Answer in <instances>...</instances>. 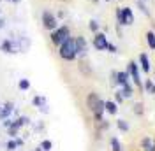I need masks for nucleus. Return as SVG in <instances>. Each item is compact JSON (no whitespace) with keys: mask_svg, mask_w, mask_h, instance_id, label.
Returning <instances> with one entry per match:
<instances>
[{"mask_svg":"<svg viewBox=\"0 0 155 151\" xmlns=\"http://www.w3.org/2000/svg\"><path fill=\"white\" fill-rule=\"evenodd\" d=\"M111 149L113 151H122V146H120V141L116 137H111Z\"/></svg>","mask_w":155,"mask_h":151,"instance_id":"obj_27","label":"nucleus"},{"mask_svg":"<svg viewBox=\"0 0 155 151\" xmlns=\"http://www.w3.org/2000/svg\"><path fill=\"white\" fill-rule=\"evenodd\" d=\"M4 27H5V19H4L2 16H0V30L4 28Z\"/></svg>","mask_w":155,"mask_h":151,"instance_id":"obj_34","label":"nucleus"},{"mask_svg":"<svg viewBox=\"0 0 155 151\" xmlns=\"http://www.w3.org/2000/svg\"><path fill=\"white\" fill-rule=\"evenodd\" d=\"M134 113L136 114H143V104H136L134 105Z\"/></svg>","mask_w":155,"mask_h":151,"instance_id":"obj_31","label":"nucleus"},{"mask_svg":"<svg viewBox=\"0 0 155 151\" xmlns=\"http://www.w3.org/2000/svg\"><path fill=\"white\" fill-rule=\"evenodd\" d=\"M88 28L92 30L94 34H97V32H99V21H97V19H90V23H88Z\"/></svg>","mask_w":155,"mask_h":151,"instance_id":"obj_28","label":"nucleus"},{"mask_svg":"<svg viewBox=\"0 0 155 151\" xmlns=\"http://www.w3.org/2000/svg\"><path fill=\"white\" fill-rule=\"evenodd\" d=\"M136 4H137V7H139V11L145 14L146 18H152V14H150V11H148V7H146L145 0H136Z\"/></svg>","mask_w":155,"mask_h":151,"instance_id":"obj_17","label":"nucleus"},{"mask_svg":"<svg viewBox=\"0 0 155 151\" xmlns=\"http://www.w3.org/2000/svg\"><path fill=\"white\" fill-rule=\"evenodd\" d=\"M0 49L7 55H16V53H21V47H19V42L16 39H4L2 44H0Z\"/></svg>","mask_w":155,"mask_h":151,"instance_id":"obj_5","label":"nucleus"},{"mask_svg":"<svg viewBox=\"0 0 155 151\" xmlns=\"http://www.w3.org/2000/svg\"><path fill=\"white\" fill-rule=\"evenodd\" d=\"M115 14H116V21L120 27H124V16H122V7H116L115 9Z\"/></svg>","mask_w":155,"mask_h":151,"instance_id":"obj_26","label":"nucleus"},{"mask_svg":"<svg viewBox=\"0 0 155 151\" xmlns=\"http://www.w3.org/2000/svg\"><path fill=\"white\" fill-rule=\"evenodd\" d=\"M87 105L88 109L92 111V114H94V118H95L97 123H101L102 120H104V111H106V102L99 97V95L95 93V92H92V93H88L87 97Z\"/></svg>","mask_w":155,"mask_h":151,"instance_id":"obj_1","label":"nucleus"},{"mask_svg":"<svg viewBox=\"0 0 155 151\" xmlns=\"http://www.w3.org/2000/svg\"><path fill=\"white\" fill-rule=\"evenodd\" d=\"M115 100H116V104L124 102V95H122V92H116V93H115Z\"/></svg>","mask_w":155,"mask_h":151,"instance_id":"obj_30","label":"nucleus"},{"mask_svg":"<svg viewBox=\"0 0 155 151\" xmlns=\"http://www.w3.org/2000/svg\"><path fill=\"white\" fill-rule=\"evenodd\" d=\"M107 37L106 34H102V32H97V34H94V47H95L97 51H104V49H107Z\"/></svg>","mask_w":155,"mask_h":151,"instance_id":"obj_7","label":"nucleus"},{"mask_svg":"<svg viewBox=\"0 0 155 151\" xmlns=\"http://www.w3.org/2000/svg\"><path fill=\"white\" fill-rule=\"evenodd\" d=\"M76 39V49H78V56H85L87 55V51H88V42H87V39L83 37V35H78Z\"/></svg>","mask_w":155,"mask_h":151,"instance_id":"obj_9","label":"nucleus"},{"mask_svg":"<svg viewBox=\"0 0 155 151\" xmlns=\"http://www.w3.org/2000/svg\"><path fill=\"white\" fill-rule=\"evenodd\" d=\"M104 2H111V0H104Z\"/></svg>","mask_w":155,"mask_h":151,"instance_id":"obj_38","label":"nucleus"},{"mask_svg":"<svg viewBox=\"0 0 155 151\" xmlns=\"http://www.w3.org/2000/svg\"><path fill=\"white\" fill-rule=\"evenodd\" d=\"M145 90L148 92V93H152V95L155 93V85H153V81H152V79H146V81H145Z\"/></svg>","mask_w":155,"mask_h":151,"instance_id":"obj_21","label":"nucleus"},{"mask_svg":"<svg viewBox=\"0 0 155 151\" xmlns=\"http://www.w3.org/2000/svg\"><path fill=\"white\" fill-rule=\"evenodd\" d=\"M116 111H118V104H116V102H111V100H107L106 102V113L116 114Z\"/></svg>","mask_w":155,"mask_h":151,"instance_id":"obj_19","label":"nucleus"},{"mask_svg":"<svg viewBox=\"0 0 155 151\" xmlns=\"http://www.w3.org/2000/svg\"><path fill=\"white\" fill-rule=\"evenodd\" d=\"M18 42H19V47H21V53H25L30 47V39L28 37H19Z\"/></svg>","mask_w":155,"mask_h":151,"instance_id":"obj_18","label":"nucleus"},{"mask_svg":"<svg viewBox=\"0 0 155 151\" xmlns=\"http://www.w3.org/2000/svg\"><path fill=\"white\" fill-rule=\"evenodd\" d=\"M16 148H19L18 142H16V139H11V141L7 142V149H9V151H14Z\"/></svg>","mask_w":155,"mask_h":151,"instance_id":"obj_29","label":"nucleus"},{"mask_svg":"<svg viewBox=\"0 0 155 151\" xmlns=\"http://www.w3.org/2000/svg\"><path fill=\"white\" fill-rule=\"evenodd\" d=\"M146 42H148V47L150 49H155V32L153 30H148L146 32Z\"/></svg>","mask_w":155,"mask_h":151,"instance_id":"obj_16","label":"nucleus"},{"mask_svg":"<svg viewBox=\"0 0 155 151\" xmlns=\"http://www.w3.org/2000/svg\"><path fill=\"white\" fill-rule=\"evenodd\" d=\"M107 51L109 53H116V46L115 44H107Z\"/></svg>","mask_w":155,"mask_h":151,"instance_id":"obj_33","label":"nucleus"},{"mask_svg":"<svg viewBox=\"0 0 155 151\" xmlns=\"http://www.w3.org/2000/svg\"><path fill=\"white\" fill-rule=\"evenodd\" d=\"M64 16H65V12H64V11H60V12L57 14V18H64Z\"/></svg>","mask_w":155,"mask_h":151,"instance_id":"obj_35","label":"nucleus"},{"mask_svg":"<svg viewBox=\"0 0 155 151\" xmlns=\"http://www.w3.org/2000/svg\"><path fill=\"white\" fill-rule=\"evenodd\" d=\"M58 55L60 58L67 60V62H72L78 58V49H76V39L69 37L67 40H64L60 46H58Z\"/></svg>","mask_w":155,"mask_h":151,"instance_id":"obj_2","label":"nucleus"},{"mask_svg":"<svg viewBox=\"0 0 155 151\" xmlns=\"http://www.w3.org/2000/svg\"><path fill=\"white\" fill-rule=\"evenodd\" d=\"M12 111H14V104L12 102H5L4 105H0V121L2 120H7Z\"/></svg>","mask_w":155,"mask_h":151,"instance_id":"obj_11","label":"nucleus"},{"mask_svg":"<svg viewBox=\"0 0 155 151\" xmlns=\"http://www.w3.org/2000/svg\"><path fill=\"white\" fill-rule=\"evenodd\" d=\"M92 2H94V4H97V2H99V0H92Z\"/></svg>","mask_w":155,"mask_h":151,"instance_id":"obj_37","label":"nucleus"},{"mask_svg":"<svg viewBox=\"0 0 155 151\" xmlns=\"http://www.w3.org/2000/svg\"><path fill=\"white\" fill-rule=\"evenodd\" d=\"M41 19H42V27H44L46 30H49V32H53V30L58 27L57 14H53L51 11H44L42 16H41Z\"/></svg>","mask_w":155,"mask_h":151,"instance_id":"obj_4","label":"nucleus"},{"mask_svg":"<svg viewBox=\"0 0 155 151\" xmlns=\"http://www.w3.org/2000/svg\"><path fill=\"white\" fill-rule=\"evenodd\" d=\"M18 88L21 90V92H27V90L30 88V81H28V79H19Z\"/></svg>","mask_w":155,"mask_h":151,"instance_id":"obj_24","label":"nucleus"},{"mask_svg":"<svg viewBox=\"0 0 155 151\" xmlns=\"http://www.w3.org/2000/svg\"><path fill=\"white\" fill-rule=\"evenodd\" d=\"M71 37V30H69L67 25H62V27H57V28L51 32V35H49V39H51V42L55 44V46H60L64 40H67V39Z\"/></svg>","mask_w":155,"mask_h":151,"instance_id":"obj_3","label":"nucleus"},{"mask_svg":"<svg viewBox=\"0 0 155 151\" xmlns=\"http://www.w3.org/2000/svg\"><path fill=\"white\" fill-rule=\"evenodd\" d=\"M111 85L118 86V83H116V70H113V72H111Z\"/></svg>","mask_w":155,"mask_h":151,"instance_id":"obj_32","label":"nucleus"},{"mask_svg":"<svg viewBox=\"0 0 155 151\" xmlns=\"http://www.w3.org/2000/svg\"><path fill=\"white\" fill-rule=\"evenodd\" d=\"M62 2H67V0H62Z\"/></svg>","mask_w":155,"mask_h":151,"instance_id":"obj_39","label":"nucleus"},{"mask_svg":"<svg viewBox=\"0 0 155 151\" xmlns=\"http://www.w3.org/2000/svg\"><path fill=\"white\" fill-rule=\"evenodd\" d=\"M116 127H118L122 132H129V123H127L125 120H118V121H116Z\"/></svg>","mask_w":155,"mask_h":151,"instance_id":"obj_25","label":"nucleus"},{"mask_svg":"<svg viewBox=\"0 0 155 151\" xmlns=\"http://www.w3.org/2000/svg\"><path fill=\"white\" fill-rule=\"evenodd\" d=\"M122 16H124V27H130L134 23V12L130 7H122Z\"/></svg>","mask_w":155,"mask_h":151,"instance_id":"obj_10","label":"nucleus"},{"mask_svg":"<svg viewBox=\"0 0 155 151\" xmlns=\"http://www.w3.org/2000/svg\"><path fill=\"white\" fill-rule=\"evenodd\" d=\"M141 146H143L145 151H155V141H152L150 137H145V139L141 141Z\"/></svg>","mask_w":155,"mask_h":151,"instance_id":"obj_15","label":"nucleus"},{"mask_svg":"<svg viewBox=\"0 0 155 151\" xmlns=\"http://www.w3.org/2000/svg\"><path fill=\"white\" fill-rule=\"evenodd\" d=\"M129 79H130V76H129V72H116V83H118V86H124L125 83H129Z\"/></svg>","mask_w":155,"mask_h":151,"instance_id":"obj_13","label":"nucleus"},{"mask_svg":"<svg viewBox=\"0 0 155 151\" xmlns=\"http://www.w3.org/2000/svg\"><path fill=\"white\" fill-rule=\"evenodd\" d=\"M32 104L37 107L41 113H44V114H48L49 113V109H48V102H46V97H42V95H35L34 98H32Z\"/></svg>","mask_w":155,"mask_h":151,"instance_id":"obj_8","label":"nucleus"},{"mask_svg":"<svg viewBox=\"0 0 155 151\" xmlns=\"http://www.w3.org/2000/svg\"><path fill=\"white\" fill-rule=\"evenodd\" d=\"M139 67L143 69V72H150V58H148V55L146 53H141L139 55Z\"/></svg>","mask_w":155,"mask_h":151,"instance_id":"obj_12","label":"nucleus"},{"mask_svg":"<svg viewBox=\"0 0 155 151\" xmlns=\"http://www.w3.org/2000/svg\"><path fill=\"white\" fill-rule=\"evenodd\" d=\"M122 95H124V98H130L134 95V88H132L130 83H125V85L122 86Z\"/></svg>","mask_w":155,"mask_h":151,"instance_id":"obj_14","label":"nucleus"},{"mask_svg":"<svg viewBox=\"0 0 155 151\" xmlns=\"http://www.w3.org/2000/svg\"><path fill=\"white\" fill-rule=\"evenodd\" d=\"M51 148H53V142L48 141V139H46V141H42V142H41V146H39V149H41V151H51Z\"/></svg>","mask_w":155,"mask_h":151,"instance_id":"obj_22","label":"nucleus"},{"mask_svg":"<svg viewBox=\"0 0 155 151\" xmlns=\"http://www.w3.org/2000/svg\"><path fill=\"white\" fill-rule=\"evenodd\" d=\"M79 70L83 72V74H87V76H90L92 74V70H90V67H88V63L83 60V62H79Z\"/></svg>","mask_w":155,"mask_h":151,"instance_id":"obj_23","label":"nucleus"},{"mask_svg":"<svg viewBox=\"0 0 155 151\" xmlns=\"http://www.w3.org/2000/svg\"><path fill=\"white\" fill-rule=\"evenodd\" d=\"M127 72L130 76L132 83H134L141 92H143V81H141V76H139V65L136 62H129V67H127Z\"/></svg>","mask_w":155,"mask_h":151,"instance_id":"obj_6","label":"nucleus"},{"mask_svg":"<svg viewBox=\"0 0 155 151\" xmlns=\"http://www.w3.org/2000/svg\"><path fill=\"white\" fill-rule=\"evenodd\" d=\"M28 123H30L28 116H19L18 120H14V125L19 127V128H21V127H25V125H28Z\"/></svg>","mask_w":155,"mask_h":151,"instance_id":"obj_20","label":"nucleus"},{"mask_svg":"<svg viewBox=\"0 0 155 151\" xmlns=\"http://www.w3.org/2000/svg\"><path fill=\"white\" fill-rule=\"evenodd\" d=\"M7 2H12V4H18L19 0H7Z\"/></svg>","mask_w":155,"mask_h":151,"instance_id":"obj_36","label":"nucleus"}]
</instances>
